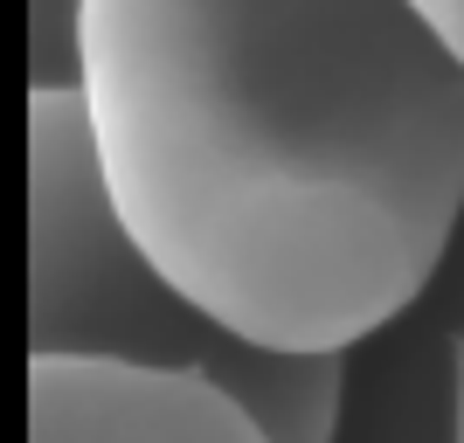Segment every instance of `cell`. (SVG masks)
<instances>
[{
    "instance_id": "5b68a950",
    "label": "cell",
    "mask_w": 464,
    "mask_h": 443,
    "mask_svg": "<svg viewBox=\"0 0 464 443\" xmlns=\"http://www.w3.org/2000/svg\"><path fill=\"white\" fill-rule=\"evenodd\" d=\"M458 437H464V347H458Z\"/></svg>"
},
{
    "instance_id": "6da1fadb",
    "label": "cell",
    "mask_w": 464,
    "mask_h": 443,
    "mask_svg": "<svg viewBox=\"0 0 464 443\" xmlns=\"http://www.w3.org/2000/svg\"><path fill=\"white\" fill-rule=\"evenodd\" d=\"M77 97L132 243L256 347H361L464 215V56L416 0H77Z\"/></svg>"
},
{
    "instance_id": "3957f363",
    "label": "cell",
    "mask_w": 464,
    "mask_h": 443,
    "mask_svg": "<svg viewBox=\"0 0 464 443\" xmlns=\"http://www.w3.org/2000/svg\"><path fill=\"white\" fill-rule=\"evenodd\" d=\"M28 437H153V443H250L256 416L201 367H160L125 353L28 347Z\"/></svg>"
},
{
    "instance_id": "7a4b0ae2",
    "label": "cell",
    "mask_w": 464,
    "mask_h": 443,
    "mask_svg": "<svg viewBox=\"0 0 464 443\" xmlns=\"http://www.w3.org/2000/svg\"><path fill=\"white\" fill-rule=\"evenodd\" d=\"M28 208H35V284L28 347L125 353L160 367H201L256 416L264 437L312 443L340 429L347 353H285L194 305L188 291L132 243L97 174L91 118L77 83H42L28 97Z\"/></svg>"
},
{
    "instance_id": "277c9868",
    "label": "cell",
    "mask_w": 464,
    "mask_h": 443,
    "mask_svg": "<svg viewBox=\"0 0 464 443\" xmlns=\"http://www.w3.org/2000/svg\"><path fill=\"white\" fill-rule=\"evenodd\" d=\"M416 14H423L430 28H437V35L464 56V0H416Z\"/></svg>"
}]
</instances>
